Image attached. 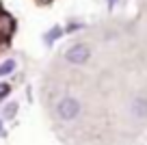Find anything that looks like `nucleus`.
<instances>
[{"mask_svg":"<svg viewBox=\"0 0 147 145\" xmlns=\"http://www.w3.org/2000/svg\"><path fill=\"white\" fill-rule=\"evenodd\" d=\"M80 102L76 100V98H63V100L56 104V115H59V119H63V121H71V119H76L80 115Z\"/></svg>","mask_w":147,"mask_h":145,"instance_id":"1","label":"nucleus"},{"mask_svg":"<svg viewBox=\"0 0 147 145\" xmlns=\"http://www.w3.org/2000/svg\"><path fill=\"white\" fill-rule=\"evenodd\" d=\"M89 56H91V50H89L84 43H76V45H71V48H67V52H65V59H67L69 63H74V65L87 63Z\"/></svg>","mask_w":147,"mask_h":145,"instance_id":"2","label":"nucleus"},{"mask_svg":"<svg viewBox=\"0 0 147 145\" xmlns=\"http://www.w3.org/2000/svg\"><path fill=\"white\" fill-rule=\"evenodd\" d=\"M132 113L136 115V117H147V100L145 98H136L134 100V104H132Z\"/></svg>","mask_w":147,"mask_h":145,"instance_id":"3","label":"nucleus"},{"mask_svg":"<svg viewBox=\"0 0 147 145\" xmlns=\"http://www.w3.org/2000/svg\"><path fill=\"white\" fill-rule=\"evenodd\" d=\"M61 35H63V28H61V26H54L52 30H48V33H46V39H43V41H46L48 45H52Z\"/></svg>","mask_w":147,"mask_h":145,"instance_id":"4","label":"nucleus"},{"mask_svg":"<svg viewBox=\"0 0 147 145\" xmlns=\"http://www.w3.org/2000/svg\"><path fill=\"white\" fill-rule=\"evenodd\" d=\"M11 72H15V61L13 59H7L5 63L0 65V78H2V76H9Z\"/></svg>","mask_w":147,"mask_h":145,"instance_id":"5","label":"nucleus"},{"mask_svg":"<svg viewBox=\"0 0 147 145\" xmlns=\"http://www.w3.org/2000/svg\"><path fill=\"white\" fill-rule=\"evenodd\" d=\"M9 91H11V87H5V89L0 91V100H5V98H7V93H9Z\"/></svg>","mask_w":147,"mask_h":145,"instance_id":"6","label":"nucleus"},{"mask_svg":"<svg viewBox=\"0 0 147 145\" xmlns=\"http://www.w3.org/2000/svg\"><path fill=\"white\" fill-rule=\"evenodd\" d=\"M80 26H82V24H69V26H67V33H71V30H78Z\"/></svg>","mask_w":147,"mask_h":145,"instance_id":"7","label":"nucleus"},{"mask_svg":"<svg viewBox=\"0 0 147 145\" xmlns=\"http://www.w3.org/2000/svg\"><path fill=\"white\" fill-rule=\"evenodd\" d=\"M117 2H119V0H108V7H110V9H113V7H115Z\"/></svg>","mask_w":147,"mask_h":145,"instance_id":"8","label":"nucleus"},{"mask_svg":"<svg viewBox=\"0 0 147 145\" xmlns=\"http://www.w3.org/2000/svg\"><path fill=\"white\" fill-rule=\"evenodd\" d=\"M0 134L5 136V128H2V121H0Z\"/></svg>","mask_w":147,"mask_h":145,"instance_id":"9","label":"nucleus"}]
</instances>
